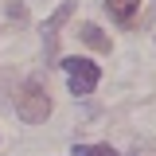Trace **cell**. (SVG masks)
<instances>
[{"mask_svg": "<svg viewBox=\"0 0 156 156\" xmlns=\"http://www.w3.org/2000/svg\"><path fill=\"white\" fill-rule=\"evenodd\" d=\"M78 35H82L86 47H94V51H109V35H101V27H98V23H82V31H78Z\"/></svg>", "mask_w": 156, "mask_h": 156, "instance_id": "obj_5", "label": "cell"}, {"mask_svg": "<svg viewBox=\"0 0 156 156\" xmlns=\"http://www.w3.org/2000/svg\"><path fill=\"white\" fill-rule=\"evenodd\" d=\"M105 8L117 23H133V16L140 12V0H105Z\"/></svg>", "mask_w": 156, "mask_h": 156, "instance_id": "obj_4", "label": "cell"}, {"mask_svg": "<svg viewBox=\"0 0 156 156\" xmlns=\"http://www.w3.org/2000/svg\"><path fill=\"white\" fill-rule=\"evenodd\" d=\"M74 16V0H66V4H62V8H58L55 16L47 20V23H43V39H47V58H55V43H58V27H62V23H66V20Z\"/></svg>", "mask_w": 156, "mask_h": 156, "instance_id": "obj_3", "label": "cell"}, {"mask_svg": "<svg viewBox=\"0 0 156 156\" xmlns=\"http://www.w3.org/2000/svg\"><path fill=\"white\" fill-rule=\"evenodd\" d=\"M16 113L27 121V125H39L51 117V98H47V86L39 78H27L16 90Z\"/></svg>", "mask_w": 156, "mask_h": 156, "instance_id": "obj_1", "label": "cell"}, {"mask_svg": "<svg viewBox=\"0 0 156 156\" xmlns=\"http://www.w3.org/2000/svg\"><path fill=\"white\" fill-rule=\"evenodd\" d=\"M74 156H117V152L109 148V144H78Z\"/></svg>", "mask_w": 156, "mask_h": 156, "instance_id": "obj_6", "label": "cell"}, {"mask_svg": "<svg viewBox=\"0 0 156 156\" xmlns=\"http://www.w3.org/2000/svg\"><path fill=\"white\" fill-rule=\"evenodd\" d=\"M62 70H66V82H70V94L74 98H86L94 94L98 78H101V70H98V62H90V58H62Z\"/></svg>", "mask_w": 156, "mask_h": 156, "instance_id": "obj_2", "label": "cell"}]
</instances>
